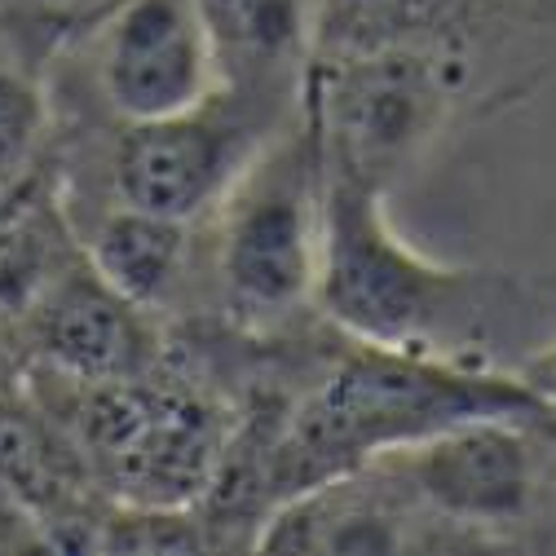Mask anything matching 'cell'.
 <instances>
[{
  "mask_svg": "<svg viewBox=\"0 0 556 556\" xmlns=\"http://www.w3.org/2000/svg\"><path fill=\"white\" fill-rule=\"evenodd\" d=\"M314 305L354 344L472 363H500L504 350L521 363L556 331L517 274L420 252L393 226L384 190L327 164Z\"/></svg>",
  "mask_w": 556,
  "mask_h": 556,
  "instance_id": "6da1fadb",
  "label": "cell"
},
{
  "mask_svg": "<svg viewBox=\"0 0 556 556\" xmlns=\"http://www.w3.org/2000/svg\"><path fill=\"white\" fill-rule=\"evenodd\" d=\"M472 420H521L556 438V410L517 367L354 344L274 438L265 481L283 504Z\"/></svg>",
  "mask_w": 556,
  "mask_h": 556,
  "instance_id": "7a4b0ae2",
  "label": "cell"
},
{
  "mask_svg": "<svg viewBox=\"0 0 556 556\" xmlns=\"http://www.w3.org/2000/svg\"><path fill=\"white\" fill-rule=\"evenodd\" d=\"M213 213L226 314L248 331L283 327L314 301L323 252V147L305 98Z\"/></svg>",
  "mask_w": 556,
  "mask_h": 556,
  "instance_id": "3957f363",
  "label": "cell"
},
{
  "mask_svg": "<svg viewBox=\"0 0 556 556\" xmlns=\"http://www.w3.org/2000/svg\"><path fill=\"white\" fill-rule=\"evenodd\" d=\"M464 80L468 66L455 45L314 53L301 98L318 128L323 164L389 194L438 147Z\"/></svg>",
  "mask_w": 556,
  "mask_h": 556,
  "instance_id": "277c9868",
  "label": "cell"
},
{
  "mask_svg": "<svg viewBox=\"0 0 556 556\" xmlns=\"http://www.w3.org/2000/svg\"><path fill=\"white\" fill-rule=\"evenodd\" d=\"M278 132V111L217 89L190 111L124 124L111 160L115 203L199 222L226 199L248 160Z\"/></svg>",
  "mask_w": 556,
  "mask_h": 556,
  "instance_id": "5b68a950",
  "label": "cell"
},
{
  "mask_svg": "<svg viewBox=\"0 0 556 556\" xmlns=\"http://www.w3.org/2000/svg\"><path fill=\"white\" fill-rule=\"evenodd\" d=\"M543 442L556 438L521 420H472L376 464L393 468L429 517L468 530H500L526 521L539 500Z\"/></svg>",
  "mask_w": 556,
  "mask_h": 556,
  "instance_id": "8992f818",
  "label": "cell"
},
{
  "mask_svg": "<svg viewBox=\"0 0 556 556\" xmlns=\"http://www.w3.org/2000/svg\"><path fill=\"white\" fill-rule=\"evenodd\" d=\"M93 66L106 106L124 124L190 111L222 89L194 0H102Z\"/></svg>",
  "mask_w": 556,
  "mask_h": 556,
  "instance_id": "52a82bcc",
  "label": "cell"
},
{
  "mask_svg": "<svg viewBox=\"0 0 556 556\" xmlns=\"http://www.w3.org/2000/svg\"><path fill=\"white\" fill-rule=\"evenodd\" d=\"M222 89L269 111L296 106L314 62V0H194Z\"/></svg>",
  "mask_w": 556,
  "mask_h": 556,
  "instance_id": "ba28073f",
  "label": "cell"
},
{
  "mask_svg": "<svg viewBox=\"0 0 556 556\" xmlns=\"http://www.w3.org/2000/svg\"><path fill=\"white\" fill-rule=\"evenodd\" d=\"M36 336L49 363L80 384L137 380L151 358V336L132 301L111 292L85 265L76 274H58L49 292L36 296Z\"/></svg>",
  "mask_w": 556,
  "mask_h": 556,
  "instance_id": "9c48e42d",
  "label": "cell"
},
{
  "mask_svg": "<svg viewBox=\"0 0 556 556\" xmlns=\"http://www.w3.org/2000/svg\"><path fill=\"white\" fill-rule=\"evenodd\" d=\"M186 222L111 203L85 239V265L137 309H155L186 269Z\"/></svg>",
  "mask_w": 556,
  "mask_h": 556,
  "instance_id": "30bf717a",
  "label": "cell"
},
{
  "mask_svg": "<svg viewBox=\"0 0 556 556\" xmlns=\"http://www.w3.org/2000/svg\"><path fill=\"white\" fill-rule=\"evenodd\" d=\"M472 23V0H314V53L380 45H455Z\"/></svg>",
  "mask_w": 556,
  "mask_h": 556,
  "instance_id": "8fae6325",
  "label": "cell"
},
{
  "mask_svg": "<svg viewBox=\"0 0 556 556\" xmlns=\"http://www.w3.org/2000/svg\"><path fill=\"white\" fill-rule=\"evenodd\" d=\"M45 274H49V239L40 207H31L14 186L10 199L0 203V305L5 309H18L27 301L36 305Z\"/></svg>",
  "mask_w": 556,
  "mask_h": 556,
  "instance_id": "7c38bea8",
  "label": "cell"
},
{
  "mask_svg": "<svg viewBox=\"0 0 556 556\" xmlns=\"http://www.w3.org/2000/svg\"><path fill=\"white\" fill-rule=\"evenodd\" d=\"M18 58H0V173H18L23 160L36 151L45 124L40 85L31 72L14 66Z\"/></svg>",
  "mask_w": 556,
  "mask_h": 556,
  "instance_id": "4fadbf2b",
  "label": "cell"
},
{
  "mask_svg": "<svg viewBox=\"0 0 556 556\" xmlns=\"http://www.w3.org/2000/svg\"><path fill=\"white\" fill-rule=\"evenodd\" d=\"M517 371H521V380L556 410V331L539 344V350L534 354H526L521 363H517Z\"/></svg>",
  "mask_w": 556,
  "mask_h": 556,
  "instance_id": "5bb4252c",
  "label": "cell"
}]
</instances>
